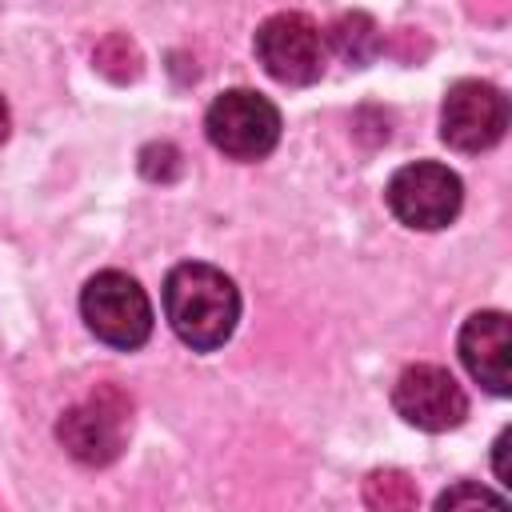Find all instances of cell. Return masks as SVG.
Here are the masks:
<instances>
[{"mask_svg": "<svg viewBox=\"0 0 512 512\" xmlns=\"http://www.w3.org/2000/svg\"><path fill=\"white\" fill-rule=\"evenodd\" d=\"M324 56H328V40L320 24L304 12H276L256 28V60L280 84L300 88L320 80Z\"/></svg>", "mask_w": 512, "mask_h": 512, "instance_id": "cell-5", "label": "cell"}, {"mask_svg": "<svg viewBox=\"0 0 512 512\" xmlns=\"http://www.w3.org/2000/svg\"><path fill=\"white\" fill-rule=\"evenodd\" d=\"M508 128V100L488 80H456L440 104V136L456 152H484Z\"/></svg>", "mask_w": 512, "mask_h": 512, "instance_id": "cell-6", "label": "cell"}, {"mask_svg": "<svg viewBox=\"0 0 512 512\" xmlns=\"http://www.w3.org/2000/svg\"><path fill=\"white\" fill-rule=\"evenodd\" d=\"M384 200H388L392 216L404 228L436 232V228H448L456 220L464 188H460V176L448 164L416 160V164H404V168L392 172V180L384 188Z\"/></svg>", "mask_w": 512, "mask_h": 512, "instance_id": "cell-4", "label": "cell"}, {"mask_svg": "<svg viewBox=\"0 0 512 512\" xmlns=\"http://www.w3.org/2000/svg\"><path fill=\"white\" fill-rule=\"evenodd\" d=\"M80 316L88 332L108 348H140L152 336V304L128 272H96L80 292Z\"/></svg>", "mask_w": 512, "mask_h": 512, "instance_id": "cell-2", "label": "cell"}, {"mask_svg": "<svg viewBox=\"0 0 512 512\" xmlns=\"http://www.w3.org/2000/svg\"><path fill=\"white\" fill-rule=\"evenodd\" d=\"M360 40L368 44V48H376V28H372V20L368 16H340L336 20V28H332V44H336V52L340 56H348L352 64H360V60H368V52L360 48Z\"/></svg>", "mask_w": 512, "mask_h": 512, "instance_id": "cell-10", "label": "cell"}, {"mask_svg": "<svg viewBox=\"0 0 512 512\" xmlns=\"http://www.w3.org/2000/svg\"><path fill=\"white\" fill-rule=\"evenodd\" d=\"M504 496H496V492H488V488H476V484H460V488H452V492H444L436 504L440 508H456V504H500Z\"/></svg>", "mask_w": 512, "mask_h": 512, "instance_id": "cell-11", "label": "cell"}, {"mask_svg": "<svg viewBox=\"0 0 512 512\" xmlns=\"http://www.w3.org/2000/svg\"><path fill=\"white\" fill-rule=\"evenodd\" d=\"M4 136H8V104L0 100V144H4Z\"/></svg>", "mask_w": 512, "mask_h": 512, "instance_id": "cell-13", "label": "cell"}, {"mask_svg": "<svg viewBox=\"0 0 512 512\" xmlns=\"http://www.w3.org/2000/svg\"><path fill=\"white\" fill-rule=\"evenodd\" d=\"M392 408L424 432H448L468 416V396L440 364H412L392 384Z\"/></svg>", "mask_w": 512, "mask_h": 512, "instance_id": "cell-7", "label": "cell"}, {"mask_svg": "<svg viewBox=\"0 0 512 512\" xmlns=\"http://www.w3.org/2000/svg\"><path fill=\"white\" fill-rule=\"evenodd\" d=\"M508 436H512V432L504 428V432L496 436V444H492V448H496V476H500V484H504V488L512 484V472H508V460H504V456H508Z\"/></svg>", "mask_w": 512, "mask_h": 512, "instance_id": "cell-12", "label": "cell"}, {"mask_svg": "<svg viewBox=\"0 0 512 512\" xmlns=\"http://www.w3.org/2000/svg\"><path fill=\"white\" fill-rule=\"evenodd\" d=\"M204 132L228 160H264L280 140V112L252 88H228L208 104Z\"/></svg>", "mask_w": 512, "mask_h": 512, "instance_id": "cell-3", "label": "cell"}, {"mask_svg": "<svg viewBox=\"0 0 512 512\" xmlns=\"http://www.w3.org/2000/svg\"><path fill=\"white\" fill-rule=\"evenodd\" d=\"M56 432H60L64 448H68L80 464H108V460H116V452H120L124 420H120V412H112L104 400H92V404L72 408V412L60 420Z\"/></svg>", "mask_w": 512, "mask_h": 512, "instance_id": "cell-9", "label": "cell"}, {"mask_svg": "<svg viewBox=\"0 0 512 512\" xmlns=\"http://www.w3.org/2000/svg\"><path fill=\"white\" fill-rule=\"evenodd\" d=\"M164 316L192 352H216L236 332L240 292L216 264L188 260L164 280Z\"/></svg>", "mask_w": 512, "mask_h": 512, "instance_id": "cell-1", "label": "cell"}, {"mask_svg": "<svg viewBox=\"0 0 512 512\" xmlns=\"http://www.w3.org/2000/svg\"><path fill=\"white\" fill-rule=\"evenodd\" d=\"M460 360L492 396H508V316L472 312L460 328Z\"/></svg>", "mask_w": 512, "mask_h": 512, "instance_id": "cell-8", "label": "cell"}]
</instances>
